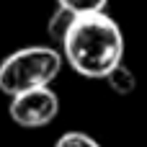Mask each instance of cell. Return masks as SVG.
<instances>
[{
  "mask_svg": "<svg viewBox=\"0 0 147 147\" xmlns=\"http://www.w3.org/2000/svg\"><path fill=\"white\" fill-rule=\"evenodd\" d=\"M103 80H106V85H109L116 96H129V93H134V88H137V75L132 72V67H129L127 62H119Z\"/></svg>",
  "mask_w": 147,
  "mask_h": 147,
  "instance_id": "5b68a950",
  "label": "cell"
},
{
  "mask_svg": "<svg viewBox=\"0 0 147 147\" xmlns=\"http://www.w3.org/2000/svg\"><path fill=\"white\" fill-rule=\"evenodd\" d=\"M8 114L13 119V124H18L23 129L49 127L59 114V96L52 90V85H41V88L16 93V96H10Z\"/></svg>",
  "mask_w": 147,
  "mask_h": 147,
  "instance_id": "3957f363",
  "label": "cell"
},
{
  "mask_svg": "<svg viewBox=\"0 0 147 147\" xmlns=\"http://www.w3.org/2000/svg\"><path fill=\"white\" fill-rule=\"evenodd\" d=\"M54 147H101V142L85 132H65L62 137H57Z\"/></svg>",
  "mask_w": 147,
  "mask_h": 147,
  "instance_id": "8992f818",
  "label": "cell"
},
{
  "mask_svg": "<svg viewBox=\"0 0 147 147\" xmlns=\"http://www.w3.org/2000/svg\"><path fill=\"white\" fill-rule=\"evenodd\" d=\"M124 47L127 44L121 26L106 10H96L78 13L59 49L65 65L78 75L103 80L119 62H124Z\"/></svg>",
  "mask_w": 147,
  "mask_h": 147,
  "instance_id": "6da1fadb",
  "label": "cell"
},
{
  "mask_svg": "<svg viewBox=\"0 0 147 147\" xmlns=\"http://www.w3.org/2000/svg\"><path fill=\"white\" fill-rule=\"evenodd\" d=\"M75 18H78L75 10H70L65 5H57L54 8V13L49 16V26H47L49 39H52L54 47H62V41H65V36H67V31H70V26H72Z\"/></svg>",
  "mask_w": 147,
  "mask_h": 147,
  "instance_id": "277c9868",
  "label": "cell"
},
{
  "mask_svg": "<svg viewBox=\"0 0 147 147\" xmlns=\"http://www.w3.org/2000/svg\"><path fill=\"white\" fill-rule=\"evenodd\" d=\"M62 49L59 47H21L0 62V93L8 98L31 88L52 85L62 70Z\"/></svg>",
  "mask_w": 147,
  "mask_h": 147,
  "instance_id": "7a4b0ae2",
  "label": "cell"
},
{
  "mask_svg": "<svg viewBox=\"0 0 147 147\" xmlns=\"http://www.w3.org/2000/svg\"><path fill=\"white\" fill-rule=\"evenodd\" d=\"M57 5H65L75 13H96V10H106L109 0H57Z\"/></svg>",
  "mask_w": 147,
  "mask_h": 147,
  "instance_id": "52a82bcc",
  "label": "cell"
}]
</instances>
